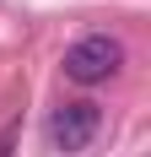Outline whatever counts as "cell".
Here are the masks:
<instances>
[{
	"instance_id": "6da1fadb",
	"label": "cell",
	"mask_w": 151,
	"mask_h": 157,
	"mask_svg": "<svg viewBox=\"0 0 151 157\" xmlns=\"http://www.w3.org/2000/svg\"><path fill=\"white\" fill-rule=\"evenodd\" d=\"M119 65H124V44L113 33H87V38H76V44L65 49V76H70L76 87H97V81H108Z\"/></svg>"
},
{
	"instance_id": "7a4b0ae2",
	"label": "cell",
	"mask_w": 151,
	"mask_h": 157,
	"mask_svg": "<svg viewBox=\"0 0 151 157\" xmlns=\"http://www.w3.org/2000/svg\"><path fill=\"white\" fill-rule=\"evenodd\" d=\"M97 130H103V109L92 98H70V103H60L49 114V146L60 157H81L97 141Z\"/></svg>"
},
{
	"instance_id": "3957f363",
	"label": "cell",
	"mask_w": 151,
	"mask_h": 157,
	"mask_svg": "<svg viewBox=\"0 0 151 157\" xmlns=\"http://www.w3.org/2000/svg\"><path fill=\"white\" fill-rule=\"evenodd\" d=\"M11 141H16V125L6 130V136H0V157H11Z\"/></svg>"
}]
</instances>
